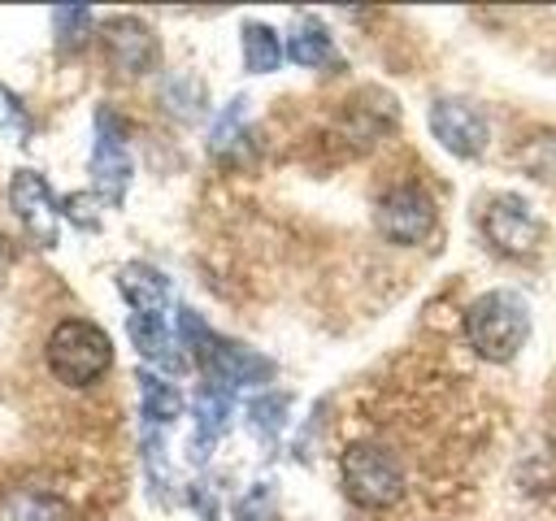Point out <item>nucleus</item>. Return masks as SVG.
Masks as SVG:
<instances>
[{
    "mask_svg": "<svg viewBox=\"0 0 556 521\" xmlns=\"http://www.w3.org/2000/svg\"><path fill=\"white\" fill-rule=\"evenodd\" d=\"M465 334L478 356L486 360H513L530 334V313L526 300L513 291H486L469 304L465 313Z\"/></svg>",
    "mask_w": 556,
    "mask_h": 521,
    "instance_id": "nucleus-1",
    "label": "nucleus"
},
{
    "mask_svg": "<svg viewBox=\"0 0 556 521\" xmlns=\"http://www.w3.org/2000/svg\"><path fill=\"white\" fill-rule=\"evenodd\" d=\"M339 473H343V491L352 504L361 508H391L408 478H404V460L387 447V443H352L339 460Z\"/></svg>",
    "mask_w": 556,
    "mask_h": 521,
    "instance_id": "nucleus-2",
    "label": "nucleus"
},
{
    "mask_svg": "<svg viewBox=\"0 0 556 521\" xmlns=\"http://www.w3.org/2000/svg\"><path fill=\"white\" fill-rule=\"evenodd\" d=\"M109 365H113V343L100 326L70 317L48 334V369L65 386H91Z\"/></svg>",
    "mask_w": 556,
    "mask_h": 521,
    "instance_id": "nucleus-3",
    "label": "nucleus"
},
{
    "mask_svg": "<svg viewBox=\"0 0 556 521\" xmlns=\"http://www.w3.org/2000/svg\"><path fill=\"white\" fill-rule=\"evenodd\" d=\"M91 178L100 187L104 200H122L130 187V152H126V135L122 122L113 117V109L96 113V152H91Z\"/></svg>",
    "mask_w": 556,
    "mask_h": 521,
    "instance_id": "nucleus-4",
    "label": "nucleus"
},
{
    "mask_svg": "<svg viewBox=\"0 0 556 521\" xmlns=\"http://www.w3.org/2000/svg\"><path fill=\"white\" fill-rule=\"evenodd\" d=\"M9 204H13L17 221L26 226V234L39 247H56L61 226H56V204H52V191H48V178L43 174L17 169L13 182H9Z\"/></svg>",
    "mask_w": 556,
    "mask_h": 521,
    "instance_id": "nucleus-5",
    "label": "nucleus"
},
{
    "mask_svg": "<svg viewBox=\"0 0 556 521\" xmlns=\"http://www.w3.org/2000/svg\"><path fill=\"white\" fill-rule=\"evenodd\" d=\"M482 234H486L500 252L526 256V252L539 247L543 226H539V217L530 213V204H526L521 195H500V200H491L486 213H482Z\"/></svg>",
    "mask_w": 556,
    "mask_h": 521,
    "instance_id": "nucleus-6",
    "label": "nucleus"
},
{
    "mask_svg": "<svg viewBox=\"0 0 556 521\" xmlns=\"http://www.w3.org/2000/svg\"><path fill=\"white\" fill-rule=\"evenodd\" d=\"M378 230L391 243H421L434 230V204L421 187H395L378 200Z\"/></svg>",
    "mask_w": 556,
    "mask_h": 521,
    "instance_id": "nucleus-7",
    "label": "nucleus"
},
{
    "mask_svg": "<svg viewBox=\"0 0 556 521\" xmlns=\"http://www.w3.org/2000/svg\"><path fill=\"white\" fill-rule=\"evenodd\" d=\"M430 130L452 156H482L486 148V117L465 100H434Z\"/></svg>",
    "mask_w": 556,
    "mask_h": 521,
    "instance_id": "nucleus-8",
    "label": "nucleus"
},
{
    "mask_svg": "<svg viewBox=\"0 0 556 521\" xmlns=\"http://www.w3.org/2000/svg\"><path fill=\"white\" fill-rule=\"evenodd\" d=\"M200 365H204V373L217 382V386H252V382H265V378H274V365L265 360V356H256L252 347H243V343H230V339H208V347L200 352Z\"/></svg>",
    "mask_w": 556,
    "mask_h": 521,
    "instance_id": "nucleus-9",
    "label": "nucleus"
},
{
    "mask_svg": "<svg viewBox=\"0 0 556 521\" xmlns=\"http://www.w3.org/2000/svg\"><path fill=\"white\" fill-rule=\"evenodd\" d=\"M104 52L122 74H148L161 56L156 35L139 22V17H113L104 26Z\"/></svg>",
    "mask_w": 556,
    "mask_h": 521,
    "instance_id": "nucleus-10",
    "label": "nucleus"
},
{
    "mask_svg": "<svg viewBox=\"0 0 556 521\" xmlns=\"http://www.w3.org/2000/svg\"><path fill=\"white\" fill-rule=\"evenodd\" d=\"M126 334H130V343H135V352L143 360H152V365H161L169 373H182L187 369V356L178 352V343H174V334H169V326H165L161 313H130Z\"/></svg>",
    "mask_w": 556,
    "mask_h": 521,
    "instance_id": "nucleus-11",
    "label": "nucleus"
},
{
    "mask_svg": "<svg viewBox=\"0 0 556 521\" xmlns=\"http://www.w3.org/2000/svg\"><path fill=\"white\" fill-rule=\"evenodd\" d=\"M230 421V391L217 382H204L195 395V439H191V456L204 460V452L213 447V439L226 430Z\"/></svg>",
    "mask_w": 556,
    "mask_h": 521,
    "instance_id": "nucleus-12",
    "label": "nucleus"
},
{
    "mask_svg": "<svg viewBox=\"0 0 556 521\" xmlns=\"http://www.w3.org/2000/svg\"><path fill=\"white\" fill-rule=\"evenodd\" d=\"M0 521H70V504L52 491L17 486L0 499Z\"/></svg>",
    "mask_w": 556,
    "mask_h": 521,
    "instance_id": "nucleus-13",
    "label": "nucleus"
},
{
    "mask_svg": "<svg viewBox=\"0 0 556 521\" xmlns=\"http://www.w3.org/2000/svg\"><path fill=\"white\" fill-rule=\"evenodd\" d=\"M117 291L130 300L135 313H165V304H169V282L152 265H126L117 274Z\"/></svg>",
    "mask_w": 556,
    "mask_h": 521,
    "instance_id": "nucleus-14",
    "label": "nucleus"
},
{
    "mask_svg": "<svg viewBox=\"0 0 556 521\" xmlns=\"http://www.w3.org/2000/svg\"><path fill=\"white\" fill-rule=\"evenodd\" d=\"M139 404H143V417L148 421H174L182 412V395L174 382L156 378V373H139Z\"/></svg>",
    "mask_w": 556,
    "mask_h": 521,
    "instance_id": "nucleus-15",
    "label": "nucleus"
},
{
    "mask_svg": "<svg viewBox=\"0 0 556 521\" xmlns=\"http://www.w3.org/2000/svg\"><path fill=\"white\" fill-rule=\"evenodd\" d=\"M278 61H282L278 30H269V26H261V22H248V26H243V65H248L252 74H269V69H278Z\"/></svg>",
    "mask_w": 556,
    "mask_h": 521,
    "instance_id": "nucleus-16",
    "label": "nucleus"
},
{
    "mask_svg": "<svg viewBox=\"0 0 556 521\" xmlns=\"http://www.w3.org/2000/svg\"><path fill=\"white\" fill-rule=\"evenodd\" d=\"M287 56H291L295 65H326V61L334 56V48H330V35H326L317 22H300V26L291 30Z\"/></svg>",
    "mask_w": 556,
    "mask_h": 521,
    "instance_id": "nucleus-17",
    "label": "nucleus"
},
{
    "mask_svg": "<svg viewBox=\"0 0 556 521\" xmlns=\"http://www.w3.org/2000/svg\"><path fill=\"white\" fill-rule=\"evenodd\" d=\"M0 130L13 143H30V113H26V104L9 87H0Z\"/></svg>",
    "mask_w": 556,
    "mask_h": 521,
    "instance_id": "nucleus-18",
    "label": "nucleus"
},
{
    "mask_svg": "<svg viewBox=\"0 0 556 521\" xmlns=\"http://www.w3.org/2000/svg\"><path fill=\"white\" fill-rule=\"evenodd\" d=\"M52 26H56V43L61 48H78L87 39V30H91V9H56Z\"/></svg>",
    "mask_w": 556,
    "mask_h": 521,
    "instance_id": "nucleus-19",
    "label": "nucleus"
},
{
    "mask_svg": "<svg viewBox=\"0 0 556 521\" xmlns=\"http://www.w3.org/2000/svg\"><path fill=\"white\" fill-rule=\"evenodd\" d=\"M287 395H265V399H256L252 404V425H256V434H265V439H274L278 430H282V412H287Z\"/></svg>",
    "mask_w": 556,
    "mask_h": 521,
    "instance_id": "nucleus-20",
    "label": "nucleus"
},
{
    "mask_svg": "<svg viewBox=\"0 0 556 521\" xmlns=\"http://www.w3.org/2000/svg\"><path fill=\"white\" fill-rule=\"evenodd\" d=\"M243 104H248V100H235V104L222 113V122L213 126V152H226V148L235 143V135H239V126H243V113H248Z\"/></svg>",
    "mask_w": 556,
    "mask_h": 521,
    "instance_id": "nucleus-21",
    "label": "nucleus"
},
{
    "mask_svg": "<svg viewBox=\"0 0 556 521\" xmlns=\"http://www.w3.org/2000/svg\"><path fill=\"white\" fill-rule=\"evenodd\" d=\"M65 217H70L74 226H83V230H96V226H100V217H96V195H87V191L65 195Z\"/></svg>",
    "mask_w": 556,
    "mask_h": 521,
    "instance_id": "nucleus-22",
    "label": "nucleus"
},
{
    "mask_svg": "<svg viewBox=\"0 0 556 521\" xmlns=\"http://www.w3.org/2000/svg\"><path fill=\"white\" fill-rule=\"evenodd\" d=\"M239 521H269V512H265V491H256V495L239 508Z\"/></svg>",
    "mask_w": 556,
    "mask_h": 521,
    "instance_id": "nucleus-23",
    "label": "nucleus"
},
{
    "mask_svg": "<svg viewBox=\"0 0 556 521\" xmlns=\"http://www.w3.org/2000/svg\"><path fill=\"white\" fill-rule=\"evenodd\" d=\"M4 274H9V247H4V239H0V282H4Z\"/></svg>",
    "mask_w": 556,
    "mask_h": 521,
    "instance_id": "nucleus-24",
    "label": "nucleus"
}]
</instances>
